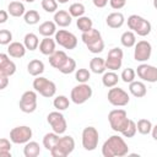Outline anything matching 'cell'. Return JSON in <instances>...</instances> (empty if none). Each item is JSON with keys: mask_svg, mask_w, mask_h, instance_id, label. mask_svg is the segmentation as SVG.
<instances>
[{"mask_svg": "<svg viewBox=\"0 0 157 157\" xmlns=\"http://www.w3.org/2000/svg\"><path fill=\"white\" fill-rule=\"evenodd\" d=\"M129 153L128 144L124 137L119 135H112L102 146V155L104 157H124Z\"/></svg>", "mask_w": 157, "mask_h": 157, "instance_id": "1", "label": "cell"}, {"mask_svg": "<svg viewBox=\"0 0 157 157\" xmlns=\"http://www.w3.org/2000/svg\"><path fill=\"white\" fill-rule=\"evenodd\" d=\"M81 39L86 44L88 52H91L93 54L102 53L104 49V42L102 39L101 32L96 28H92L88 32H83L81 36Z\"/></svg>", "mask_w": 157, "mask_h": 157, "instance_id": "2", "label": "cell"}, {"mask_svg": "<svg viewBox=\"0 0 157 157\" xmlns=\"http://www.w3.org/2000/svg\"><path fill=\"white\" fill-rule=\"evenodd\" d=\"M128 27L140 37H146L151 33V22L139 15H130L128 17Z\"/></svg>", "mask_w": 157, "mask_h": 157, "instance_id": "3", "label": "cell"}, {"mask_svg": "<svg viewBox=\"0 0 157 157\" xmlns=\"http://www.w3.org/2000/svg\"><path fill=\"white\" fill-rule=\"evenodd\" d=\"M108 121L110 128L115 131V132H123L126 126L129 125L130 119L128 118V114L124 109H113L109 112L108 114Z\"/></svg>", "mask_w": 157, "mask_h": 157, "instance_id": "4", "label": "cell"}, {"mask_svg": "<svg viewBox=\"0 0 157 157\" xmlns=\"http://www.w3.org/2000/svg\"><path fill=\"white\" fill-rule=\"evenodd\" d=\"M32 86H33L36 92H38L40 96H43L45 98L53 97L56 92V85L53 81H50V80H48L47 77H43V76H37L33 80Z\"/></svg>", "mask_w": 157, "mask_h": 157, "instance_id": "5", "label": "cell"}, {"mask_svg": "<svg viewBox=\"0 0 157 157\" xmlns=\"http://www.w3.org/2000/svg\"><path fill=\"white\" fill-rule=\"evenodd\" d=\"M75 148V140L70 135H65L59 139L58 144L53 150H50V155L53 157H66L69 156Z\"/></svg>", "mask_w": 157, "mask_h": 157, "instance_id": "6", "label": "cell"}, {"mask_svg": "<svg viewBox=\"0 0 157 157\" xmlns=\"http://www.w3.org/2000/svg\"><path fill=\"white\" fill-rule=\"evenodd\" d=\"M93 94L92 87L87 83H78L77 86H75L71 90L70 93V99L72 103L75 104H83L85 102H87Z\"/></svg>", "mask_w": 157, "mask_h": 157, "instance_id": "7", "label": "cell"}, {"mask_svg": "<svg viewBox=\"0 0 157 157\" xmlns=\"http://www.w3.org/2000/svg\"><path fill=\"white\" fill-rule=\"evenodd\" d=\"M81 137H82V147L86 151H93L97 148L99 141V134L94 126H86L82 130Z\"/></svg>", "mask_w": 157, "mask_h": 157, "instance_id": "8", "label": "cell"}, {"mask_svg": "<svg viewBox=\"0 0 157 157\" xmlns=\"http://www.w3.org/2000/svg\"><path fill=\"white\" fill-rule=\"evenodd\" d=\"M107 98H108V102L114 107H125L130 101L128 92L117 86L109 88Z\"/></svg>", "mask_w": 157, "mask_h": 157, "instance_id": "9", "label": "cell"}, {"mask_svg": "<svg viewBox=\"0 0 157 157\" xmlns=\"http://www.w3.org/2000/svg\"><path fill=\"white\" fill-rule=\"evenodd\" d=\"M54 39H55L56 44H59L60 47L69 49V50L75 49L77 45V37L72 32H69L66 29L56 31V33L54 34Z\"/></svg>", "mask_w": 157, "mask_h": 157, "instance_id": "10", "label": "cell"}, {"mask_svg": "<svg viewBox=\"0 0 157 157\" xmlns=\"http://www.w3.org/2000/svg\"><path fill=\"white\" fill-rule=\"evenodd\" d=\"M32 135H33V132L29 126L21 125V126H16V128L11 129L10 140L12 141V144L22 145V144H27L28 141H31Z\"/></svg>", "mask_w": 157, "mask_h": 157, "instance_id": "11", "label": "cell"}, {"mask_svg": "<svg viewBox=\"0 0 157 157\" xmlns=\"http://www.w3.org/2000/svg\"><path fill=\"white\" fill-rule=\"evenodd\" d=\"M47 121L48 124L52 126V130L59 135L64 134L67 129V123L65 117L63 115V113H60V110H55V112H50L47 117Z\"/></svg>", "mask_w": 157, "mask_h": 157, "instance_id": "12", "label": "cell"}, {"mask_svg": "<svg viewBox=\"0 0 157 157\" xmlns=\"http://www.w3.org/2000/svg\"><path fill=\"white\" fill-rule=\"evenodd\" d=\"M18 105L23 113H33L37 109V92L32 90L23 92L20 98Z\"/></svg>", "mask_w": 157, "mask_h": 157, "instance_id": "13", "label": "cell"}, {"mask_svg": "<svg viewBox=\"0 0 157 157\" xmlns=\"http://www.w3.org/2000/svg\"><path fill=\"white\" fill-rule=\"evenodd\" d=\"M123 58H124V53L120 48H112L105 58V67L112 71L119 70L123 65Z\"/></svg>", "mask_w": 157, "mask_h": 157, "instance_id": "14", "label": "cell"}, {"mask_svg": "<svg viewBox=\"0 0 157 157\" xmlns=\"http://www.w3.org/2000/svg\"><path fill=\"white\" fill-rule=\"evenodd\" d=\"M152 45L147 40H139L135 44L134 49V59L139 63H145L151 58Z\"/></svg>", "mask_w": 157, "mask_h": 157, "instance_id": "15", "label": "cell"}, {"mask_svg": "<svg viewBox=\"0 0 157 157\" xmlns=\"http://www.w3.org/2000/svg\"><path fill=\"white\" fill-rule=\"evenodd\" d=\"M136 74L145 82H150V83L157 82V67L153 65H148V64L142 63L137 66Z\"/></svg>", "mask_w": 157, "mask_h": 157, "instance_id": "16", "label": "cell"}, {"mask_svg": "<svg viewBox=\"0 0 157 157\" xmlns=\"http://www.w3.org/2000/svg\"><path fill=\"white\" fill-rule=\"evenodd\" d=\"M15 72H16V64L9 58L7 54L1 53L0 54V74L10 77Z\"/></svg>", "mask_w": 157, "mask_h": 157, "instance_id": "17", "label": "cell"}, {"mask_svg": "<svg viewBox=\"0 0 157 157\" xmlns=\"http://www.w3.org/2000/svg\"><path fill=\"white\" fill-rule=\"evenodd\" d=\"M54 22L59 27H67L72 22V16L66 10H58L54 12Z\"/></svg>", "mask_w": 157, "mask_h": 157, "instance_id": "18", "label": "cell"}, {"mask_svg": "<svg viewBox=\"0 0 157 157\" xmlns=\"http://www.w3.org/2000/svg\"><path fill=\"white\" fill-rule=\"evenodd\" d=\"M67 58L69 56H67V54L64 50H55L52 55H49V64L54 69L59 70L64 65V63L67 60Z\"/></svg>", "mask_w": 157, "mask_h": 157, "instance_id": "19", "label": "cell"}, {"mask_svg": "<svg viewBox=\"0 0 157 157\" xmlns=\"http://www.w3.org/2000/svg\"><path fill=\"white\" fill-rule=\"evenodd\" d=\"M105 23L108 27L110 28H120L124 23H125V17L121 12L117 11V12H112L107 16L105 18Z\"/></svg>", "mask_w": 157, "mask_h": 157, "instance_id": "20", "label": "cell"}, {"mask_svg": "<svg viewBox=\"0 0 157 157\" xmlns=\"http://www.w3.org/2000/svg\"><path fill=\"white\" fill-rule=\"evenodd\" d=\"M26 47L23 43H20V42H11L7 47V54L12 58H16V59H20L22 56H25L26 54Z\"/></svg>", "mask_w": 157, "mask_h": 157, "instance_id": "21", "label": "cell"}, {"mask_svg": "<svg viewBox=\"0 0 157 157\" xmlns=\"http://www.w3.org/2000/svg\"><path fill=\"white\" fill-rule=\"evenodd\" d=\"M129 91L136 98H142L147 93L146 85L142 81H132V82H130L129 83Z\"/></svg>", "mask_w": 157, "mask_h": 157, "instance_id": "22", "label": "cell"}, {"mask_svg": "<svg viewBox=\"0 0 157 157\" xmlns=\"http://www.w3.org/2000/svg\"><path fill=\"white\" fill-rule=\"evenodd\" d=\"M55 45H56L55 39H52L50 37H44L42 39V42L39 43V52L43 55L49 56L55 52Z\"/></svg>", "mask_w": 157, "mask_h": 157, "instance_id": "23", "label": "cell"}, {"mask_svg": "<svg viewBox=\"0 0 157 157\" xmlns=\"http://www.w3.org/2000/svg\"><path fill=\"white\" fill-rule=\"evenodd\" d=\"M27 71L31 76H40L44 72V63L39 59H33L27 65Z\"/></svg>", "mask_w": 157, "mask_h": 157, "instance_id": "24", "label": "cell"}, {"mask_svg": "<svg viewBox=\"0 0 157 157\" xmlns=\"http://www.w3.org/2000/svg\"><path fill=\"white\" fill-rule=\"evenodd\" d=\"M119 78H120V77L118 76V74H117L115 71L109 70V71H107V72L103 74V76H102V83H103L104 87L112 88V87H114V86L118 85Z\"/></svg>", "mask_w": 157, "mask_h": 157, "instance_id": "25", "label": "cell"}, {"mask_svg": "<svg viewBox=\"0 0 157 157\" xmlns=\"http://www.w3.org/2000/svg\"><path fill=\"white\" fill-rule=\"evenodd\" d=\"M7 12L13 16V17H21L26 13V9H25V5L18 1V0H15V1H11L7 6Z\"/></svg>", "mask_w": 157, "mask_h": 157, "instance_id": "26", "label": "cell"}, {"mask_svg": "<svg viewBox=\"0 0 157 157\" xmlns=\"http://www.w3.org/2000/svg\"><path fill=\"white\" fill-rule=\"evenodd\" d=\"M90 69L93 74H104L107 67H105V60L99 56H94L90 61Z\"/></svg>", "mask_w": 157, "mask_h": 157, "instance_id": "27", "label": "cell"}, {"mask_svg": "<svg viewBox=\"0 0 157 157\" xmlns=\"http://www.w3.org/2000/svg\"><path fill=\"white\" fill-rule=\"evenodd\" d=\"M38 32L43 37H50L56 33V23L54 21H44L43 23L39 25Z\"/></svg>", "mask_w": 157, "mask_h": 157, "instance_id": "28", "label": "cell"}, {"mask_svg": "<svg viewBox=\"0 0 157 157\" xmlns=\"http://www.w3.org/2000/svg\"><path fill=\"white\" fill-rule=\"evenodd\" d=\"M40 153V146L36 141H28L25 144L23 147V155L25 157H37Z\"/></svg>", "mask_w": 157, "mask_h": 157, "instance_id": "29", "label": "cell"}, {"mask_svg": "<svg viewBox=\"0 0 157 157\" xmlns=\"http://www.w3.org/2000/svg\"><path fill=\"white\" fill-rule=\"evenodd\" d=\"M120 43L125 48H132L136 44V33L132 31H125L120 37Z\"/></svg>", "mask_w": 157, "mask_h": 157, "instance_id": "30", "label": "cell"}, {"mask_svg": "<svg viewBox=\"0 0 157 157\" xmlns=\"http://www.w3.org/2000/svg\"><path fill=\"white\" fill-rule=\"evenodd\" d=\"M23 44L26 47V49L33 52L36 50L38 47H39V39H38V36L34 34V33H27L23 38Z\"/></svg>", "mask_w": 157, "mask_h": 157, "instance_id": "31", "label": "cell"}, {"mask_svg": "<svg viewBox=\"0 0 157 157\" xmlns=\"http://www.w3.org/2000/svg\"><path fill=\"white\" fill-rule=\"evenodd\" d=\"M59 134H56V132H54V131H52V132H47L45 135H44V137H43V146L48 150V151H50V150H53L54 147H55V145L58 144V141H59Z\"/></svg>", "mask_w": 157, "mask_h": 157, "instance_id": "32", "label": "cell"}, {"mask_svg": "<svg viewBox=\"0 0 157 157\" xmlns=\"http://www.w3.org/2000/svg\"><path fill=\"white\" fill-rule=\"evenodd\" d=\"M76 26L83 33V32H88L90 29L93 28V22H92V20L88 16L83 15V16H81V17H78L76 20Z\"/></svg>", "mask_w": 157, "mask_h": 157, "instance_id": "33", "label": "cell"}, {"mask_svg": "<svg viewBox=\"0 0 157 157\" xmlns=\"http://www.w3.org/2000/svg\"><path fill=\"white\" fill-rule=\"evenodd\" d=\"M53 105H54V108L56 110H60V112L66 110L69 108V105H70V99L66 96H63V94L61 96H58V97L54 98Z\"/></svg>", "mask_w": 157, "mask_h": 157, "instance_id": "34", "label": "cell"}, {"mask_svg": "<svg viewBox=\"0 0 157 157\" xmlns=\"http://www.w3.org/2000/svg\"><path fill=\"white\" fill-rule=\"evenodd\" d=\"M136 126H137V131L141 135H148V134H151L153 125L148 119H140L136 123Z\"/></svg>", "mask_w": 157, "mask_h": 157, "instance_id": "35", "label": "cell"}, {"mask_svg": "<svg viewBox=\"0 0 157 157\" xmlns=\"http://www.w3.org/2000/svg\"><path fill=\"white\" fill-rule=\"evenodd\" d=\"M23 20H25V22L27 25H31V26L32 25H37L39 22V20H40V15L36 10H28L23 15Z\"/></svg>", "mask_w": 157, "mask_h": 157, "instance_id": "36", "label": "cell"}, {"mask_svg": "<svg viewBox=\"0 0 157 157\" xmlns=\"http://www.w3.org/2000/svg\"><path fill=\"white\" fill-rule=\"evenodd\" d=\"M85 11H86L85 5L81 4V2H74V4H71L70 7H69L70 15H71L72 17H76V18L83 16V15H85Z\"/></svg>", "mask_w": 157, "mask_h": 157, "instance_id": "37", "label": "cell"}, {"mask_svg": "<svg viewBox=\"0 0 157 157\" xmlns=\"http://www.w3.org/2000/svg\"><path fill=\"white\" fill-rule=\"evenodd\" d=\"M11 140H7L5 137H2L0 140V156L1 157H11Z\"/></svg>", "mask_w": 157, "mask_h": 157, "instance_id": "38", "label": "cell"}, {"mask_svg": "<svg viewBox=\"0 0 157 157\" xmlns=\"http://www.w3.org/2000/svg\"><path fill=\"white\" fill-rule=\"evenodd\" d=\"M76 70V61L72 59V58H67V60L64 63V65L59 69V71L61 72V74H64V75H67V74H71V72H74Z\"/></svg>", "mask_w": 157, "mask_h": 157, "instance_id": "39", "label": "cell"}, {"mask_svg": "<svg viewBox=\"0 0 157 157\" xmlns=\"http://www.w3.org/2000/svg\"><path fill=\"white\" fill-rule=\"evenodd\" d=\"M75 78L77 82L80 83H86L90 78H91V72L87 69H77L75 71Z\"/></svg>", "mask_w": 157, "mask_h": 157, "instance_id": "40", "label": "cell"}, {"mask_svg": "<svg viewBox=\"0 0 157 157\" xmlns=\"http://www.w3.org/2000/svg\"><path fill=\"white\" fill-rule=\"evenodd\" d=\"M135 76H136V71L132 67H126L121 71L120 78L125 82V83H130L132 81H135Z\"/></svg>", "mask_w": 157, "mask_h": 157, "instance_id": "41", "label": "cell"}, {"mask_svg": "<svg viewBox=\"0 0 157 157\" xmlns=\"http://www.w3.org/2000/svg\"><path fill=\"white\" fill-rule=\"evenodd\" d=\"M40 5L45 12L53 13V12L58 11V1L56 0H42Z\"/></svg>", "mask_w": 157, "mask_h": 157, "instance_id": "42", "label": "cell"}, {"mask_svg": "<svg viewBox=\"0 0 157 157\" xmlns=\"http://www.w3.org/2000/svg\"><path fill=\"white\" fill-rule=\"evenodd\" d=\"M137 132V126H136V123L134 121V120H131L130 119V121H129V125L126 126V129L121 132V135L124 136V137H134L135 136V134Z\"/></svg>", "mask_w": 157, "mask_h": 157, "instance_id": "43", "label": "cell"}, {"mask_svg": "<svg viewBox=\"0 0 157 157\" xmlns=\"http://www.w3.org/2000/svg\"><path fill=\"white\" fill-rule=\"evenodd\" d=\"M12 40V33L9 29H1L0 31V44L1 45H7Z\"/></svg>", "mask_w": 157, "mask_h": 157, "instance_id": "44", "label": "cell"}, {"mask_svg": "<svg viewBox=\"0 0 157 157\" xmlns=\"http://www.w3.org/2000/svg\"><path fill=\"white\" fill-rule=\"evenodd\" d=\"M126 4V0H109V5L112 9L114 10H120L125 6Z\"/></svg>", "mask_w": 157, "mask_h": 157, "instance_id": "45", "label": "cell"}, {"mask_svg": "<svg viewBox=\"0 0 157 157\" xmlns=\"http://www.w3.org/2000/svg\"><path fill=\"white\" fill-rule=\"evenodd\" d=\"M7 85H9V76L0 74V90L6 88Z\"/></svg>", "mask_w": 157, "mask_h": 157, "instance_id": "46", "label": "cell"}, {"mask_svg": "<svg viewBox=\"0 0 157 157\" xmlns=\"http://www.w3.org/2000/svg\"><path fill=\"white\" fill-rule=\"evenodd\" d=\"M108 1H109V0H92L93 5H94L96 7H98V9H103V7H105L107 4H108Z\"/></svg>", "mask_w": 157, "mask_h": 157, "instance_id": "47", "label": "cell"}, {"mask_svg": "<svg viewBox=\"0 0 157 157\" xmlns=\"http://www.w3.org/2000/svg\"><path fill=\"white\" fill-rule=\"evenodd\" d=\"M7 17H9V12L5 10H1L0 11V23H5L7 21Z\"/></svg>", "mask_w": 157, "mask_h": 157, "instance_id": "48", "label": "cell"}, {"mask_svg": "<svg viewBox=\"0 0 157 157\" xmlns=\"http://www.w3.org/2000/svg\"><path fill=\"white\" fill-rule=\"evenodd\" d=\"M151 135L153 137L155 141H157V124L155 126H152V131H151Z\"/></svg>", "mask_w": 157, "mask_h": 157, "instance_id": "49", "label": "cell"}, {"mask_svg": "<svg viewBox=\"0 0 157 157\" xmlns=\"http://www.w3.org/2000/svg\"><path fill=\"white\" fill-rule=\"evenodd\" d=\"M59 4H66V2H69V0H56Z\"/></svg>", "mask_w": 157, "mask_h": 157, "instance_id": "50", "label": "cell"}, {"mask_svg": "<svg viewBox=\"0 0 157 157\" xmlns=\"http://www.w3.org/2000/svg\"><path fill=\"white\" fill-rule=\"evenodd\" d=\"M153 7L157 10V0H153Z\"/></svg>", "mask_w": 157, "mask_h": 157, "instance_id": "51", "label": "cell"}, {"mask_svg": "<svg viewBox=\"0 0 157 157\" xmlns=\"http://www.w3.org/2000/svg\"><path fill=\"white\" fill-rule=\"evenodd\" d=\"M18 1H22V0H18ZM23 1H26V2H33L34 0H23Z\"/></svg>", "mask_w": 157, "mask_h": 157, "instance_id": "52", "label": "cell"}]
</instances>
